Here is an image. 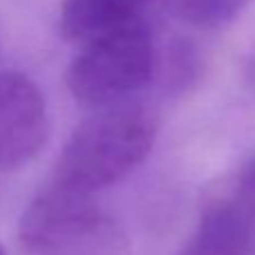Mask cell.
Wrapping results in <instances>:
<instances>
[{"mask_svg":"<svg viewBox=\"0 0 255 255\" xmlns=\"http://www.w3.org/2000/svg\"><path fill=\"white\" fill-rule=\"evenodd\" d=\"M157 124L134 103L94 110L65 141L52 184L97 195L134 172L152 152Z\"/></svg>","mask_w":255,"mask_h":255,"instance_id":"1","label":"cell"},{"mask_svg":"<svg viewBox=\"0 0 255 255\" xmlns=\"http://www.w3.org/2000/svg\"><path fill=\"white\" fill-rule=\"evenodd\" d=\"M159 52L148 25H136L83 45L67 67V88L85 108L128 103L154 81Z\"/></svg>","mask_w":255,"mask_h":255,"instance_id":"2","label":"cell"},{"mask_svg":"<svg viewBox=\"0 0 255 255\" xmlns=\"http://www.w3.org/2000/svg\"><path fill=\"white\" fill-rule=\"evenodd\" d=\"M112 226L94 195L49 181L29 204L18 224V238L29 255H90L110 240Z\"/></svg>","mask_w":255,"mask_h":255,"instance_id":"3","label":"cell"},{"mask_svg":"<svg viewBox=\"0 0 255 255\" xmlns=\"http://www.w3.org/2000/svg\"><path fill=\"white\" fill-rule=\"evenodd\" d=\"M49 136V112L34 79L0 70V172L25 168Z\"/></svg>","mask_w":255,"mask_h":255,"instance_id":"4","label":"cell"},{"mask_svg":"<svg viewBox=\"0 0 255 255\" xmlns=\"http://www.w3.org/2000/svg\"><path fill=\"white\" fill-rule=\"evenodd\" d=\"M161 0H63L58 29L65 40L90 43L128 27L145 25Z\"/></svg>","mask_w":255,"mask_h":255,"instance_id":"5","label":"cell"},{"mask_svg":"<svg viewBox=\"0 0 255 255\" xmlns=\"http://www.w3.org/2000/svg\"><path fill=\"white\" fill-rule=\"evenodd\" d=\"M253 217L238 202H215L202 213L177 255H251Z\"/></svg>","mask_w":255,"mask_h":255,"instance_id":"6","label":"cell"},{"mask_svg":"<svg viewBox=\"0 0 255 255\" xmlns=\"http://www.w3.org/2000/svg\"><path fill=\"white\" fill-rule=\"evenodd\" d=\"M251 0H175V9L186 25L195 29H222L249 7Z\"/></svg>","mask_w":255,"mask_h":255,"instance_id":"7","label":"cell"},{"mask_svg":"<svg viewBox=\"0 0 255 255\" xmlns=\"http://www.w3.org/2000/svg\"><path fill=\"white\" fill-rule=\"evenodd\" d=\"M235 202L255 220V159L244 168L242 175H240L238 199H235Z\"/></svg>","mask_w":255,"mask_h":255,"instance_id":"8","label":"cell"},{"mask_svg":"<svg viewBox=\"0 0 255 255\" xmlns=\"http://www.w3.org/2000/svg\"><path fill=\"white\" fill-rule=\"evenodd\" d=\"M247 79H249V85L255 90V52L251 54V58L247 63Z\"/></svg>","mask_w":255,"mask_h":255,"instance_id":"9","label":"cell"},{"mask_svg":"<svg viewBox=\"0 0 255 255\" xmlns=\"http://www.w3.org/2000/svg\"><path fill=\"white\" fill-rule=\"evenodd\" d=\"M0 255H7V253H4V249H2V244H0Z\"/></svg>","mask_w":255,"mask_h":255,"instance_id":"10","label":"cell"}]
</instances>
